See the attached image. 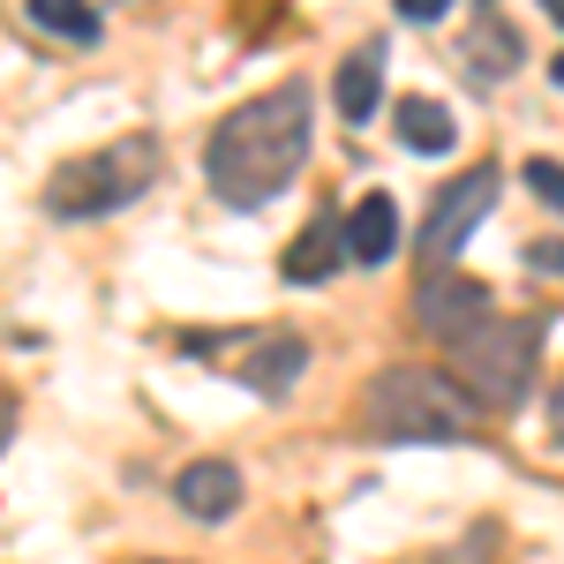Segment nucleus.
I'll use <instances>...</instances> for the list:
<instances>
[{
  "label": "nucleus",
  "instance_id": "nucleus-17",
  "mask_svg": "<svg viewBox=\"0 0 564 564\" xmlns=\"http://www.w3.org/2000/svg\"><path fill=\"white\" fill-rule=\"evenodd\" d=\"M399 15H406V23H436V15H444V0H399Z\"/></svg>",
  "mask_w": 564,
  "mask_h": 564
},
{
  "label": "nucleus",
  "instance_id": "nucleus-12",
  "mask_svg": "<svg viewBox=\"0 0 564 564\" xmlns=\"http://www.w3.org/2000/svg\"><path fill=\"white\" fill-rule=\"evenodd\" d=\"M391 129H399V143H406L414 159H444V151L459 143V121H452V106H444V98H422V90L391 106Z\"/></svg>",
  "mask_w": 564,
  "mask_h": 564
},
{
  "label": "nucleus",
  "instance_id": "nucleus-14",
  "mask_svg": "<svg viewBox=\"0 0 564 564\" xmlns=\"http://www.w3.org/2000/svg\"><path fill=\"white\" fill-rule=\"evenodd\" d=\"M23 15L39 23V31H53V39H68V45H98V8H84V0H23Z\"/></svg>",
  "mask_w": 564,
  "mask_h": 564
},
{
  "label": "nucleus",
  "instance_id": "nucleus-18",
  "mask_svg": "<svg viewBox=\"0 0 564 564\" xmlns=\"http://www.w3.org/2000/svg\"><path fill=\"white\" fill-rule=\"evenodd\" d=\"M550 436L564 444V377H557V391H550Z\"/></svg>",
  "mask_w": 564,
  "mask_h": 564
},
{
  "label": "nucleus",
  "instance_id": "nucleus-7",
  "mask_svg": "<svg viewBox=\"0 0 564 564\" xmlns=\"http://www.w3.org/2000/svg\"><path fill=\"white\" fill-rule=\"evenodd\" d=\"M459 61H467V76H475V84H505V76L527 61L520 23H512V15H497V8H481L475 23H467V39H459Z\"/></svg>",
  "mask_w": 564,
  "mask_h": 564
},
{
  "label": "nucleus",
  "instance_id": "nucleus-16",
  "mask_svg": "<svg viewBox=\"0 0 564 564\" xmlns=\"http://www.w3.org/2000/svg\"><path fill=\"white\" fill-rule=\"evenodd\" d=\"M527 271L534 279H564V241L550 234V241H527Z\"/></svg>",
  "mask_w": 564,
  "mask_h": 564
},
{
  "label": "nucleus",
  "instance_id": "nucleus-4",
  "mask_svg": "<svg viewBox=\"0 0 564 564\" xmlns=\"http://www.w3.org/2000/svg\"><path fill=\"white\" fill-rule=\"evenodd\" d=\"M542 369V316H489L475 339L452 347V384L489 414H512Z\"/></svg>",
  "mask_w": 564,
  "mask_h": 564
},
{
  "label": "nucleus",
  "instance_id": "nucleus-9",
  "mask_svg": "<svg viewBox=\"0 0 564 564\" xmlns=\"http://www.w3.org/2000/svg\"><path fill=\"white\" fill-rule=\"evenodd\" d=\"M339 263H347V218H308L294 249L279 257V271H286V286H324Z\"/></svg>",
  "mask_w": 564,
  "mask_h": 564
},
{
  "label": "nucleus",
  "instance_id": "nucleus-2",
  "mask_svg": "<svg viewBox=\"0 0 564 564\" xmlns=\"http://www.w3.org/2000/svg\"><path fill=\"white\" fill-rule=\"evenodd\" d=\"M361 422H369V436H384V444H467L475 436V399L452 384L444 369L399 361L384 377H369Z\"/></svg>",
  "mask_w": 564,
  "mask_h": 564
},
{
  "label": "nucleus",
  "instance_id": "nucleus-1",
  "mask_svg": "<svg viewBox=\"0 0 564 564\" xmlns=\"http://www.w3.org/2000/svg\"><path fill=\"white\" fill-rule=\"evenodd\" d=\"M308 113H316L308 84H279L249 106H234L204 143V181L218 188V204L263 212L271 196H286V181L308 159Z\"/></svg>",
  "mask_w": 564,
  "mask_h": 564
},
{
  "label": "nucleus",
  "instance_id": "nucleus-8",
  "mask_svg": "<svg viewBox=\"0 0 564 564\" xmlns=\"http://www.w3.org/2000/svg\"><path fill=\"white\" fill-rule=\"evenodd\" d=\"M241 497H249V489H241V467H234V459H196V467H181V481H174V505L204 527L234 520Z\"/></svg>",
  "mask_w": 564,
  "mask_h": 564
},
{
  "label": "nucleus",
  "instance_id": "nucleus-20",
  "mask_svg": "<svg viewBox=\"0 0 564 564\" xmlns=\"http://www.w3.org/2000/svg\"><path fill=\"white\" fill-rule=\"evenodd\" d=\"M550 84H557V90H564V53H557V61H550Z\"/></svg>",
  "mask_w": 564,
  "mask_h": 564
},
{
  "label": "nucleus",
  "instance_id": "nucleus-5",
  "mask_svg": "<svg viewBox=\"0 0 564 564\" xmlns=\"http://www.w3.org/2000/svg\"><path fill=\"white\" fill-rule=\"evenodd\" d=\"M497 188H505V174H497V166H467V174H459V181H452V188L430 204V218H422V241H414L430 271H452L459 241H467L481 218L497 212Z\"/></svg>",
  "mask_w": 564,
  "mask_h": 564
},
{
  "label": "nucleus",
  "instance_id": "nucleus-13",
  "mask_svg": "<svg viewBox=\"0 0 564 564\" xmlns=\"http://www.w3.org/2000/svg\"><path fill=\"white\" fill-rule=\"evenodd\" d=\"M377 84H384V45H361L347 68H339V84H332V106L347 121H369L377 113Z\"/></svg>",
  "mask_w": 564,
  "mask_h": 564
},
{
  "label": "nucleus",
  "instance_id": "nucleus-10",
  "mask_svg": "<svg viewBox=\"0 0 564 564\" xmlns=\"http://www.w3.org/2000/svg\"><path fill=\"white\" fill-rule=\"evenodd\" d=\"M302 369H308L302 332H263L257 347H249V361H241V384L263 391V399H286V391L302 384Z\"/></svg>",
  "mask_w": 564,
  "mask_h": 564
},
{
  "label": "nucleus",
  "instance_id": "nucleus-19",
  "mask_svg": "<svg viewBox=\"0 0 564 564\" xmlns=\"http://www.w3.org/2000/svg\"><path fill=\"white\" fill-rule=\"evenodd\" d=\"M542 8H550V23H557V31H564V0H542Z\"/></svg>",
  "mask_w": 564,
  "mask_h": 564
},
{
  "label": "nucleus",
  "instance_id": "nucleus-15",
  "mask_svg": "<svg viewBox=\"0 0 564 564\" xmlns=\"http://www.w3.org/2000/svg\"><path fill=\"white\" fill-rule=\"evenodd\" d=\"M520 181L542 196V204H550V212H564V166H557V159H527Z\"/></svg>",
  "mask_w": 564,
  "mask_h": 564
},
{
  "label": "nucleus",
  "instance_id": "nucleus-11",
  "mask_svg": "<svg viewBox=\"0 0 564 564\" xmlns=\"http://www.w3.org/2000/svg\"><path fill=\"white\" fill-rule=\"evenodd\" d=\"M391 257H399V204L377 188V196H361L347 212V263L377 271V263H391Z\"/></svg>",
  "mask_w": 564,
  "mask_h": 564
},
{
  "label": "nucleus",
  "instance_id": "nucleus-3",
  "mask_svg": "<svg viewBox=\"0 0 564 564\" xmlns=\"http://www.w3.org/2000/svg\"><path fill=\"white\" fill-rule=\"evenodd\" d=\"M159 174H166V151H159L151 129L113 135L90 159H68L61 174L45 181V212L53 218H113V212H129V204H143L159 188Z\"/></svg>",
  "mask_w": 564,
  "mask_h": 564
},
{
  "label": "nucleus",
  "instance_id": "nucleus-21",
  "mask_svg": "<svg viewBox=\"0 0 564 564\" xmlns=\"http://www.w3.org/2000/svg\"><path fill=\"white\" fill-rule=\"evenodd\" d=\"M0 444H8V436H0Z\"/></svg>",
  "mask_w": 564,
  "mask_h": 564
},
{
  "label": "nucleus",
  "instance_id": "nucleus-6",
  "mask_svg": "<svg viewBox=\"0 0 564 564\" xmlns=\"http://www.w3.org/2000/svg\"><path fill=\"white\" fill-rule=\"evenodd\" d=\"M489 316H497V302H489V286H481V279H459V271H422V286H414V324H422L430 339L459 347V339H475Z\"/></svg>",
  "mask_w": 564,
  "mask_h": 564
}]
</instances>
